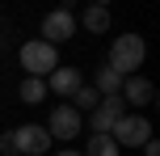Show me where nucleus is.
Here are the masks:
<instances>
[{
  "mask_svg": "<svg viewBox=\"0 0 160 156\" xmlns=\"http://www.w3.org/2000/svg\"><path fill=\"white\" fill-rule=\"evenodd\" d=\"M143 156H160V143H156V139H148V143H143Z\"/></svg>",
  "mask_w": 160,
  "mask_h": 156,
  "instance_id": "obj_15",
  "label": "nucleus"
},
{
  "mask_svg": "<svg viewBox=\"0 0 160 156\" xmlns=\"http://www.w3.org/2000/svg\"><path fill=\"white\" fill-rule=\"evenodd\" d=\"M80 156H118V143L110 135H88V143H84Z\"/></svg>",
  "mask_w": 160,
  "mask_h": 156,
  "instance_id": "obj_14",
  "label": "nucleus"
},
{
  "mask_svg": "<svg viewBox=\"0 0 160 156\" xmlns=\"http://www.w3.org/2000/svg\"><path fill=\"white\" fill-rule=\"evenodd\" d=\"M21 68H25V76H38V80H47V76L59 68V51H55V47H47L42 38H30V42L21 47Z\"/></svg>",
  "mask_w": 160,
  "mask_h": 156,
  "instance_id": "obj_2",
  "label": "nucleus"
},
{
  "mask_svg": "<svg viewBox=\"0 0 160 156\" xmlns=\"http://www.w3.org/2000/svg\"><path fill=\"white\" fill-rule=\"evenodd\" d=\"M110 139L118 143V152L122 148H143V143L152 139V123H148L143 114H131V110H127V114L118 118V127L110 131Z\"/></svg>",
  "mask_w": 160,
  "mask_h": 156,
  "instance_id": "obj_3",
  "label": "nucleus"
},
{
  "mask_svg": "<svg viewBox=\"0 0 160 156\" xmlns=\"http://www.w3.org/2000/svg\"><path fill=\"white\" fill-rule=\"evenodd\" d=\"M76 34V17L68 13V8H55V13L42 17V42L47 47H59V42H68Z\"/></svg>",
  "mask_w": 160,
  "mask_h": 156,
  "instance_id": "obj_7",
  "label": "nucleus"
},
{
  "mask_svg": "<svg viewBox=\"0 0 160 156\" xmlns=\"http://www.w3.org/2000/svg\"><path fill=\"white\" fill-rule=\"evenodd\" d=\"M101 97H118V89H122V76L114 72V68H97V84H93Z\"/></svg>",
  "mask_w": 160,
  "mask_h": 156,
  "instance_id": "obj_12",
  "label": "nucleus"
},
{
  "mask_svg": "<svg viewBox=\"0 0 160 156\" xmlns=\"http://www.w3.org/2000/svg\"><path fill=\"white\" fill-rule=\"evenodd\" d=\"M8 143H13V156H42V152H51V135H47V127H38V123L13 127V131H8Z\"/></svg>",
  "mask_w": 160,
  "mask_h": 156,
  "instance_id": "obj_4",
  "label": "nucleus"
},
{
  "mask_svg": "<svg viewBox=\"0 0 160 156\" xmlns=\"http://www.w3.org/2000/svg\"><path fill=\"white\" fill-rule=\"evenodd\" d=\"M17 93H21L25 106H38V101H47V80H38V76H25Z\"/></svg>",
  "mask_w": 160,
  "mask_h": 156,
  "instance_id": "obj_13",
  "label": "nucleus"
},
{
  "mask_svg": "<svg viewBox=\"0 0 160 156\" xmlns=\"http://www.w3.org/2000/svg\"><path fill=\"white\" fill-rule=\"evenodd\" d=\"M97 101H101V93H97V89H88V84H80V89L72 93V101H68V106H72L76 114H93V110H97Z\"/></svg>",
  "mask_w": 160,
  "mask_h": 156,
  "instance_id": "obj_11",
  "label": "nucleus"
},
{
  "mask_svg": "<svg viewBox=\"0 0 160 156\" xmlns=\"http://www.w3.org/2000/svg\"><path fill=\"white\" fill-rule=\"evenodd\" d=\"M118 97H122V106L143 110V106H152V101H156V84L148 80V76H127L122 89H118Z\"/></svg>",
  "mask_w": 160,
  "mask_h": 156,
  "instance_id": "obj_8",
  "label": "nucleus"
},
{
  "mask_svg": "<svg viewBox=\"0 0 160 156\" xmlns=\"http://www.w3.org/2000/svg\"><path fill=\"white\" fill-rule=\"evenodd\" d=\"M84 30L88 34H105V30H110V8H105V4H88L84 8Z\"/></svg>",
  "mask_w": 160,
  "mask_h": 156,
  "instance_id": "obj_10",
  "label": "nucleus"
},
{
  "mask_svg": "<svg viewBox=\"0 0 160 156\" xmlns=\"http://www.w3.org/2000/svg\"><path fill=\"white\" fill-rule=\"evenodd\" d=\"M80 127H84V114H76L68 101H63V106H55V110H51V118H47L51 143H55V139H59V143H72L76 135H80Z\"/></svg>",
  "mask_w": 160,
  "mask_h": 156,
  "instance_id": "obj_5",
  "label": "nucleus"
},
{
  "mask_svg": "<svg viewBox=\"0 0 160 156\" xmlns=\"http://www.w3.org/2000/svg\"><path fill=\"white\" fill-rule=\"evenodd\" d=\"M122 114H127L122 97H101V101H97V110L88 114V131H93V135H110L114 127H118Z\"/></svg>",
  "mask_w": 160,
  "mask_h": 156,
  "instance_id": "obj_6",
  "label": "nucleus"
},
{
  "mask_svg": "<svg viewBox=\"0 0 160 156\" xmlns=\"http://www.w3.org/2000/svg\"><path fill=\"white\" fill-rule=\"evenodd\" d=\"M80 84L84 80H80L76 68H55V72L47 76V93H59V97H68V101H72V93L80 89Z\"/></svg>",
  "mask_w": 160,
  "mask_h": 156,
  "instance_id": "obj_9",
  "label": "nucleus"
},
{
  "mask_svg": "<svg viewBox=\"0 0 160 156\" xmlns=\"http://www.w3.org/2000/svg\"><path fill=\"white\" fill-rule=\"evenodd\" d=\"M143 59H148L143 34H118V38L110 42V59H105V68H114V72L127 80V76H139Z\"/></svg>",
  "mask_w": 160,
  "mask_h": 156,
  "instance_id": "obj_1",
  "label": "nucleus"
},
{
  "mask_svg": "<svg viewBox=\"0 0 160 156\" xmlns=\"http://www.w3.org/2000/svg\"><path fill=\"white\" fill-rule=\"evenodd\" d=\"M55 156H80V152L76 148H63V152H55Z\"/></svg>",
  "mask_w": 160,
  "mask_h": 156,
  "instance_id": "obj_16",
  "label": "nucleus"
}]
</instances>
